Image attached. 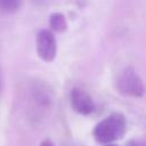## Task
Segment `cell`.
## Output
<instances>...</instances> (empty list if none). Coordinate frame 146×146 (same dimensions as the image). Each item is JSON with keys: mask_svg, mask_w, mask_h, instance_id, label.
I'll use <instances>...</instances> for the list:
<instances>
[{"mask_svg": "<svg viewBox=\"0 0 146 146\" xmlns=\"http://www.w3.org/2000/svg\"><path fill=\"white\" fill-rule=\"evenodd\" d=\"M0 91H1V75H0Z\"/></svg>", "mask_w": 146, "mask_h": 146, "instance_id": "obj_10", "label": "cell"}, {"mask_svg": "<svg viewBox=\"0 0 146 146\" xmlns=\"http://www.w3.org/2000/svg\"><path fill=\"white\" fill-rule=\"evenodd\" d=\"M40 146H55V145H54V143H52L50 139H44V140L40 144Z\"/></svg>", "mask_w": 146, "mask_h": 146, "instance_id": "obj_7", "label": "cell"}, {"mask_svg": "<svg viewBox=\"0 0 146 146\" xmlns=\"http://www.w3.org/2000/svg\"><path fill=\"white\" fill-rule=\"evenodd\" d=\"M49 25L54 32L63 33L67 30V22L63 14L60 13H52L49 17Z\"/></svg>", "mask_w": 146, "mask_h": 146, "instance_id": "obj_5", "label": "cell"}, {"mask_svg": "<svg viewBox=\"0 0 146 146\" xmlns=\"http://www.w3.org/2000/svg\"><path fill=\"white\" fill-rule=\"evenodd\" d=\"M73 110L80 114L88 115L95 111V103L91 96L81 88H73L70 95Z\"/></svg>", "mask_w": 146, "mask_h": 146, "instance_id": "obj_4", "label": "cell"}, {"mask_svg": "<svg viewBox=\"0 0 146 146\" xmlns=\"http://www.w3.org/2000/svg\"><path fill=\"white\" fill-rule=\"evenodd\" d=\"M116 89L120 94L130 97H141L144 95V83L132 67H127L116 80Z\"/></svg>", "mask_w": 146, "mask_h": 146, "instance_id": "obj_2", "label": "cell"}, {"mask_svg": "<svg viewBox=\"0 0 146 146\" xmlns=\"http://www.w3.org/2000/svg\"><path fill=\"white\" fill-rule=\"evenodd\" d=\"M47 0H35V2H38V3H43V2H46Z\"/></svg>", "mask_w": 146, "mask_h": 146, "instance_id": "obj_8", "label": "cell"}, {"mask_svg": "<svg viewBox=\"0 0 146 146\" xmlns=\"http://www.w3.org/2000/svg\"><path fill=\"white\" fill-rule=\"evenodd\" d=\"M23 0H0V10L3 13H15L19 9Z\"/></svg>", "mask_w": 146, "mask_h": 146, "instance_id": "obj_6", "label": "cell"}, {"mask_svg": "<svg viewBox=\"0 0 146 146\" xmlns=\"http://www.w3.org/2000/svg\"><path fill=\"white\" fill-rule=\"evenodd\" d=\"M125 132V119L120 113L111 114L95 127L92 135L97 143L111 144L120 139Z\"/></svg>", "mask_w": 146, "mask_h": 146, "instance_id": "obj_1", "label": "cell"}, {"mask_svg": "<svg viewBox=\"0 0 146 146\" xmlns=\"http://www.w3.org/2000/svg\"><path fill=\"white\" fill-rule=\"evenodd\" d=\"M36 52L43 62H52L57 54V42L52 32L49 30H41L35 39Z\"/></svg>", "mask_w": 146, "mask_h": 146, "instance_id": "obj_3", "label": "cell"}, {"mask_svg": "<svg viewBox=\"0 0 146 146\" xmlns=\"http://www.w3.org/2000/svg\"><path fill=\"white\" fill-rule=\"evenodd\" d=\"M105 146H117V145H115V144H105Z\"/></svg>", "mask_w": 146, "mask_h": 146, "instance_id": "obj_9", "label": "cell"}]
</instances>
